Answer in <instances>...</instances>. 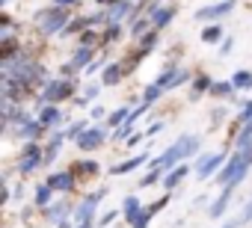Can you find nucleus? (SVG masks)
Here are the masks:
<instances>
[{"label":"nucleus","instance_id":"f257e3e1","mask_svg":"<svg viewBox=\"0 0 252 228\" xmlns=\"http://www.w3.org/2000/svg\"><path fill=\"white\" fill-rule=\"evenodd\" d=\"M196 148H199V137H181V140H178L172 148H166V151L152 163V166H158V169H163V172H166V169H172L178 160H184L187 154H193Z\"/></svg>","mask_w":252,"mask_h":228},{"label":"nucleus","instance_id":"f03ea898","mask_svg":"<svg viewBox=\"0 0 252 228\" xmlns=\"http://www.w3.org/2000/svg\"><path fill=\"white\" fill-rule=\"evenodd\" d=\"M36 21H39V30H42V33H48V36H51V33H57L60 27H68V18H65V9H63V6L42 9Z\"/></svg>","mask_w":252,"mask_h":228},{"label":"nucleus","instance_id":"7ed1b4c3","mask_svg":"<svg viewBox=\"0 0 252 228\" xmlns=\"http://www.w3.org/2000/svg\"><path fill=\"white\" fill-rule=\"evenodd\" d=\"M71 92H74V80H71V83H68V80H51V83L45 86L42 98L54 104V101H63V98H65V95H71Z\"/></svg>","mask_w":252,"mask_h":228},{"label":"nucleus","instance_id":"20e7f679","mask_svg":"<svg viewBox=\"0 0 252 228\" xmlns=\"http://www.w3.org/2000/svg\"><path fill=\"white\" fill-rule=\"evenodd\" d=\"M39 163H45V151H39V145L36 142H30V145H24V157H21V172L24 175H30Z\"/></svg>","mask_w":252,"mask_h":228},{"label":"nucleus","instance_id":"39448f33","mask_svg":"<svg viewBox=\"0 0 252 228\" xmlns=\"http://www.w3.org/2000/svg\"><path fill=\"white\" fill-rule=\"evenodd\" d=\"M101 142H104V131H101V128H86V131L77 137V148H83V151H95Z\"/></svg>","mask_w":252,"mask_h":228},{"label":"nucleus","instance_id":"423d86ee","mask_svg":"<svg viewBox=\"0 0 252 228\" xmlns=\"http://www.w3.org/2000/svg\"><path fill=\"white\" fill-rule=\"evenodd\" d=\"M231 9H234V0H222V3H214V6L199 9V12H196V18H199V21H208V18H222V15H228Z\"/></svg>","mask_w":252,"mask_h":228},{"label":"nucleus","instance_id":"0eeeda50","mask_svg":"<svg viewBox=\"0 0 252 228\" xmlns=\"http://www.w3.org/2000/svg\"><path fill=\"white\" fill-rule=\"evenodd\" d=\"M48 187H51L54 193H71V187H74V172L68 169V172L51 175V178H48Z\"/></svg>","mask_w":252,"mask_h":228},{"label":"nucleus","instance_id":"6e6552de","mask_svg":"<svg viewBox=\"0 0 252 228\" xmlns=\"http://www.w3.org/2000/svg\"><path fill=\"white\" fill-rule=\"evenodd\" d=\"M222 160H225V154H208V157H202L199 166H196V175H199V178H211L214 169L222 166Z\"/></svg>","mask_w":252,"mask_h":228},{"label":"nucleus","instance_id":"1a4fd4ad","mask_svg":"<svg viewBox=\"0 0 252 228\" xmlns=\"http://www.w3.org/2000/svg\"><path fill=\"white\" fill-rule=\"evenodd\" d=\"M104 196H107V190H98L95 196H89V199H86V201H83V204L77 207L74 219H77V222H89V219H92V210H95V204H98V201H101Z\"/></svg>","mask_w":252,"mask_h":228},{"label":"nucleus","instance_id":"9d476101","mask_svg":"<svg viewBox=\"0 0 252 228\" xmlns=\"http://www.w3.org/2000/svg\"><path fill=\"white\" fill-rule=\"evenodd\" d=\"M92 57H95V51H92L89 45H80V48H77V54H74V59L65 65V74H68V71H74V68H83V65H89V62H92Z\"/></svg>","mask_w":252,"mask_h":228},{"label":"nucleus","instance_id":"9b49d317","mask_svg":"<svg viewBox=\"0 0 252 228\" xmlns=\"http://www.w3.org/2000/svg\"><path fill=\"white\" fill-rule=\"evenodd\" d=\"M234 187H237V184H225V190L220 193V199L211 204V216H214V219L225 213V207H228V201H231V193H234Z\"/></svg>","mask_w":252,"mask_h":228},{"label":"nucleus","instance_id":"f8f14e48","mask_svg":"<svg viewBox=\"0 0 252 228\" xmlns=\"http://www.w3.org/2000/svg\"><path fill=\"white\" fill-rule=\"evenodd\" d=\"M131 9H134L131 3H125V0H119V3H113V6H110V15H107V21H110V24H119L122 18H128V12H131Z\"/></svg>","mask_w":252,"mask_h":228},{"label":"nucleus","instance_id":"ddd939ff","mask_svg":"<svg viewBox=\"0 0 252 228\" xmlns=\"http://www.w3.org/2000/svg\"><path fill=\"white\" fill-rule=\"evenodd\" d=\"M187 172H190V166H184V163H181V166H175V169H172V172H169V175L163 178V190H175V187L181 184V178H184Z\"/></svg>","mask_w":252,"mask_h":228},{"label":"nucleus","instance_id":"4468645a","mask_svg":"<svg viewBox=\"0 0 252 228\" xmlns=\"http://www.w3.org/2000/svg\"><path fill=\"white\" fill-rule=\"evenodd\" d=\"M143 163H146V154H137V157H131V160H125V163L113 166L110 172H113V175H128V172H134V169L143 166Z\"/></svg>","mask_w":252,"mask_h":228},{"label":"nucleus","instance_id":"2eb2a0df","mask_svg":"<svg viewBox=\"0 0 252 228\" xmlns=\"http://www.w3.org/2000/svg\"><path fill=\"white\" fill-rule=\"evenodd\" d=\"M42 131H45V125H42L39 119L33 122V119H27V116H24V125H21V137H27V140H36Z\"/></svg>","mask_w":252,"mask_h":228},{"label":"nucleus","instance_id":"dca6fc26","mask_svg":"<svg viewBox=\"0 0 252 228\" xmlns=\"http://www.w3.org/2000/svg\"><path fill=\"white\" fill-rule=\"evenodd\" d=\"M60 119H63V116H60V110H57V107H45V110L39 113V122H42L45 128H54Z\"/></svg>","mask_w":252,"mask_h":228},{"label":"nucleus","instance_id":"f3484780","mask_svg":"<svg viewBox=\"0 0 252 228\" xmlns=\"http://www.w3.org/2000/svg\"><path fill=\"white\" fill-rule=\"evenodd\" d=\"M172 15H175V9H155V15H152V27H155V30L166 27V24L172 21Z\"/></svg>","mask_w":252,"mask_h":228},{"label":"nucleus","instance_id":"a211bd4d","mask_svg":"<svg viewBox=\"0 0 252 228\" xmlns=\"http://www.w3.org/2000/svg\"><path fill=\"white\" fill-rule=\"evenodd\" d=\"M122 77H125V68H122V65H116V62H113V65H107V68H104V83H107V86L119 83Z\"/></svg>","mask_w":252,"mask_h":228},{"label":"nucleus","instance_id":"6ab92c4d","mask_svg":"<svg viewBox=\"0 0 252 228\" xmlns=\"http://www.w3.org/2000/svg\"><path fill=\"white\" fill-rule=\"evenodd\" d=\"M211 86H214V83H211V77H208V74H199V77L193 80V101H196L205 89H211Z\"/></svg>","mask_w":252,"mask_h":228},{"label":"nucleus","instance_id":"aec40b11","mask_svg":"<svg viewBox=\"0 0 252 228\" xmlns=\"http://www.w3.org/2000/svg\"><path fill=\"white\" fill-rule=\"evenodd\" d=\"M231 83H234V89H252V71H237L231 77Z\"/></svg>","mask_w":252,"mask_h":228},{"label":"nucleus","instance_id":"412c9836","mask_svg":"<svg viewBox=\"0 0 252 228\" xmlns=\"http://www.w3.org/2000/svg\"><path fill=\"white\" fill-rule=\"evenodd\" d=\"M220 39H222V27L214 24V27H205V30H202V42L214 45V42H220Z\"/></svg>","mask_w":252,"mask_h":228},{"label":"nucleus","instance_id":"4be33fe9","mask_svg":"<svg viewBox=\"0 0 252 228\" xmlns=\"http://www.w3.org/2000/svg\"><path fill=\"white\" fill-rule=\"evenodd\" d=\"M60 142H63V137H54L51 140V145L45 148V163H54V157L60 154Z\"/></svg>","mask_w":252,"mask_h":228},{"label":"nucleus","instance_id":"5701e85b","mask_svg":"<svg viewBox=\"0 0 252 228\" xmlns=\"http://www.w3.org/2000/svg\"><path fill=\"white\" fill-rule=\"evenodd\" d=\"M160 89H163L160 83H155V86H149V89L143 92V104H155V101L160 98Z\"/></svg>","mask_w":252,"mask_h":228},{"label":"nucleus","instance_id":"b1692460","mask_svg":"<svg viewBox=\"0 0 252 228\" xmlns=\"http://www.w3.org/2000/svg\"><path fill=\"white\" fill-rule=\"evenodd\" d=\"M51 193H54V190H51L48 184H42V187L36 190V204H39V207H45V204L51 201Z\"/></svg>","mask_w":252,"mask_h":228},{"label":"nucleus","instance_id":"393cba45","mask_svg":"<svg viewBox=\"0 0 252 228\" xmlns=\"http://www.w3.org/2000/svg\"><path fill=\"white\" fill-rule=\"evenodd\" d=\"M231 89H234V83H214V86H211V95L225 98V95H231Z\"/></svg>","mask_w":252,"mask_h":228},{"label":"nucleus","instance_id":"a878e982","mask_svg":"<svg viewBox=\"0 0 252 228\" xmlns=\"http://www.w3.org/2000/svg\"><path fill=\"white\" fill-rule=\"evenodd\" d=\"M149 219H152V210H140L137 216H131V225H134V228H146Z\"/></svg>","mask_w":252,"mask_h":228},{"label":"nucleus","instance_id":"bb28decb","mask_svg":"<svg viewBox=\"0 0 252 228\" xmlns=\"http://www.w3.org/2000/svg\"><path fill=\"white\" fill-rule=\"evenodd\" d=\"M137 213H140V201H137L134 196H131V199H125V216L131 219V216H137Z\"/></svg>","mask_w":252,"mask_h":228},{"label":"nucleus","instance_id":"cd10ccee","mask_svg":"<svg viewBox=\"0 0 252 228\" xmlns=\"http://www.w3.org/2000/svg\"><path fill=\"white\" fill-rule=\"evenodd\" d=\"M89 21H95V18H77V21H68L65 33H68V36H71V33H80V30H83V24H89Z\"/></svg>","mask_w":252,"mask_h":228},{"label":"nucleus","instance_id":"c85d7f7f","mask_svg":"<svg viewBox=\"0 0 252 228\" xmlns=\"http://www.w3.org/2000/svg\"><path fill=\"white\" fill-rule=\"evenodd\" d=\"M89 98H98V83H89L86 92H83V98H77V104L83 107V104H89Z\"/></svg>","mask_w":252,"mask_h":228},{"label":"nucleus","instance_id":"c756f323","mask_svg":"<svg viewBox=\"0 0 252 228\" xmlns=\"http://www.w3.org/2000/svg\"><path fill=\"white\" fill-rule=\"evenodd\" d=\"M128 116H131L128 110H116V113H110V125L119 128V122H128Z\"/></svg>","mask_w":252,"mask_h":228},{"label":"nucleus","instance_id":"7c9ffc66","mask_svg":"<svg viewBox=\"0 0 252 228\" xmlns=\"http://www.w3.org/2000/svg\"><path fill=\"white\" fill-rule=\"evenodd\" d=\"M74 169H77L80 175H95V172H98V163H89V160H83V163H77Z\"/></svg>","mask_w":252,"mask_h":228},{"label":"nucleus","instance_id":"2f4dec72","mask_svg":"<svg viewBox=\"0 0 252 228\" xmlns=\"http://www.w3.org/2000/svg\"><path fill=\"white\" fill-rule=\"evenodd\" d=\"M83 131H86V122H77V125H71V128L65 131V137H68V140H77Z\"/></svg>","mask_w":252,"mask_h":228},{"label":"nucleus","instance_id":"473e14b6","mask_svg":"<svg viewBox=\"0 0 252 228\" xmlns=\"http://www.w3.org/2000/svg\"><path fill=\"white\" fill-rule=\"evenodd\" d=\"M160 175H163V169H158V166H152V172H149V175L143 178V187H149V184H155V181H158Z\"/></svg>","mask_w":252,"mask_h":228},{"label":"nucleus","instance_id":"72a5a7b5","mask_svg":"<svg viewBox=\"0 0 252 228\" xmlns=\"http://www.w3.org/2000/svg\"><path fill=\"white\" fill-rule=\"evenodd\" d=\"M122 36V30H119V24H110V30H107V36H104V42H116Z\"/></svg>","mask_w":252,"mask_h":228},{"label":"nucleus","instance_id":"f704fd0d","mask_svg":"<svg viewBox=\"0 0 252 228\" xmlns=\"http://www.w3.org/2000/svg\"><path fill=\"white\" fill-rule=\"evenodd\" d=\"M63 207H65V204H54V207H48V219H60Z\"/></svg>","mask_w":252,"mask_h":228},{"label":"nucleus","instance_id":"c9c22d12","mask_svg":"<svg viewBox=\"0 0 252 228\" xmlns=\"http://www.w3.org/2000/svg\"><path fill=\"white\" fill-rule=\"evenodd\" d=\"M152 48H155V33H149V36H146V39H143V51H146V54H149V51H152Z\"/></svg>","mask_w":252,"mask_h":228},{"label":"nucleus","instance_id":"e433bc0d","mask_svg":"<svg viewBox=\"0 0 252 228\" xmlns=\"http://www.w3.org/2000/svg\"><path fill=\"white\" fill-rule=\"evenodd\" d=\"M240 119H243V122H249V119H252V101H249V104L243 107V113H240Z\"/></svg>","mask_w":252,"mask_h":228},{"label":"nucleus","instance_id":"4c0bfd02","mask_svg":"<svg viewBox=\"0 0 252 228\" xmlns=\"http://www.w3.org/2000/svg\"><path fill=\"white\" fill-rule=\"evenodd\" d=\"M228 51H231V39H222V45H220V54H222V57H225V54H228Z\"/></svg>","mask_w":252,"mask_h":228},{"label":"nucleus","instance_id":"58836bf2","mask_svg":"<svg viewBox=\"0 0 252 228\" xmlns=\"http://www.w3.org/2000/svg\"><path fill=\"white\" fill-rule=\"evenodd\" d=\"M71 3H77V0H54V6H63V9H68Z\"/></svg>","mask_w":252,"mask_h":228},{"label":"nucleus","instance_id":"ea45409f","mask_svg":"<svg viewBox=\"0 0 252 228\" xmlns=\"http://www.w3.org/2000/svg\"><path fill=\"white\" fill-rule=\"evenodd\" d=\"M89 42H95V30H86L83 33V45H89Z\"/></svg>","mask_w":252,"mask_h":228},{"label":"nucleus","instance_id":"a19ab883","mask_svg":"<svg viewBox=\"0 0 252 228\" xmlns=\"http://www.w3.org/2000/svg\"><path fill=\"white\" fill-rule=\"evenodd\" d=\"M116 216H119V213H116V210H113V213H107V216H104V219H101V225H110V222H113V219H116Z\"/></svg>","mask_w":252,"mask_h":228},{"label":"nucleus","instance_id":"79ce46f5","mask_svg":"<svg viewBox=\"0 0 252 228\" xmlns=\"http://www.w3.org/2000/svg\"><path fill=\"white\" fill-rule=\"evenodd\" d=\"M95 3H101V6H113V3H119V0H95Z\"/></svg>","mask_w":252,"mask_h":228},{"label":"nucleus","instance_id":"37998d69","mask_svg":"<svg viewBox=\"0 0 252 228\" xmlns=\"http://www.w3.org/2000/svg\"><path fill=\"white\" fill-rule=\"evenodd\" d=\"M225 228H234V225H225Z\"/></svg>","mask_w":252,"mask_h":228}]
</instances>
